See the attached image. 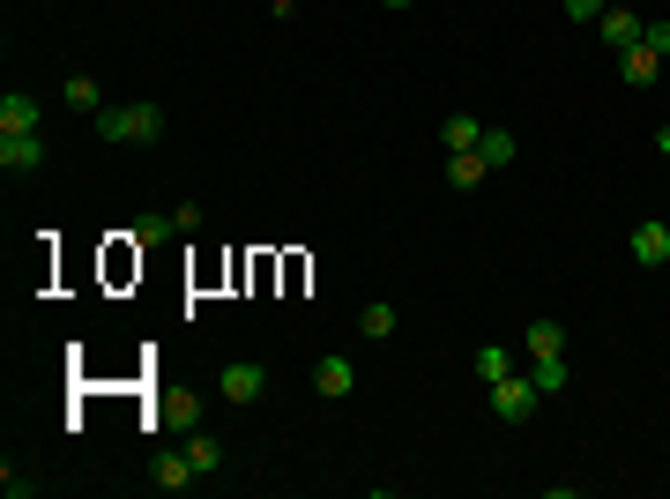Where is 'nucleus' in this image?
Segmentation results:
<instances>
[{"instance_id": "7ed1b4c3", "label": "nucleus", "mask_w": 670, "mask_h": 499, "mask_svg": "<svg viewBox=\"0 0 670 499\" xmlns=\"http://www.w3.org/2000/svg\"><path fill=\"white\" fill-rule=\"evenodd\" d=\"M46 164V134H0V172L8 179H23Z\"/></svg>"}, {"instance_id": "5701e85b", "label": "nucleus", "mask_w": 670, "mask_h": 499, "mask_svg": "<svg viewBox=\"0 0 670 499\" xmlns=\"http://www.w3.org/2000/svg\"><path fill=\"white\" fill-rule=\"evenodd\" d=\"M172 224H179V239H194V231H201V209H194V201H179V209H172Z\"/></svg>"}, {"instance_id": "6e6552de", "label": "nucleus", "mask_w": 670, "mask_h": 499, "mask_svg": "<svg viewBox=\"0 0 670 499\" xmlns=\"http://www.w3.org/2000/svg\"><path fill=\"white\" fill-rule=\"evenodd\" d=\"M596 30H603V46H611V52L641 46V16H633V8H603V16H596Z\"/></svg>"}, {"instance_id": "dca6fc26", "label": "nucleus", "mask_w": 670, "mask_h": 499, "mask_svg": "<svg viewBox=\"0 0 670 499\" xmlns=\"http://www.w3.org/2000/svg\"><path fill=\"white\" fill-rule=\"evenodd\" d=\"M470 366H477V380H484V388H492V380H507V373H514V350L484 343V350H477V358H470Z\"/></svg>"}, {"instance_id": "6ab92c4d", "label": "nucleus", "mask_w": 670, "mask_h": 499, "mask_svg": "<svg viewBox=\"0 0 670 499\" xmlns=\"http://www.w3.org/2000/svg\"><path fill=\"white\" fill-rule=\"evenodd\" d=\"M529 380H537L544 396H559V388H567V358H529Z\"/></svg>"}, {"instance_id": "39448f33", "label": "nucleus", "mask_w": 670, "mask_h": 499, "mask_svg": "<svg viewBox=\"0 0 670 499\" xmlns=\"http://www.w3.org/2000/svg\"><path fill=\"white\" fill-rule=\"evenodd\" d=\"M633 261H641V269H670V224L641 217V224H633Z\"/></svg>"}, {"instance_id": "f03ea898", "label": "nucleus", "mask_w": 670, "mask_h": 499, "mask_svg": "<svg viewBox=\"0 0 670 499\" xmlns=\"http://www.w3.org/2000/svg\"><path fill=\"white\" fill-rule=\"evenodd\" d=\"M537 402H544V388L529 373H507V380H492V410L507 425H521V418H537Z\"/></svg>"}, {"instance_id": "2eb2a0df", "label": "nucleus", "mask_w": 670, "mask_h": 499, "mask_svg": "<svg viewBox=\"0 0 670 499\" xmlns=\"http://www.w3.org/2000/svg\"><path fill=\"white\" fill-rule=\"evenodd\" d=\"M477 157H484L492 172H507V164H514V134H507V127H484V142H477Z\"/></svg>"}, {"instance_id": "9d476101", "label": "nucleus", "mask_w": 670, "mask_h": 499, "mask_svg": "<svg viewBox=\"0 0 670 499\" xmlns=\"http://www.w3.org/2000/svg\"><path fill=\"white\" fill-rule=\"evenodd\" d=\"M521 350H529V358H567V328L537 313V321L521 328Z\"/></svg>"}, {"instance_id": "aec40b11", "label": "nucleus", "mask_w": 670, "mask_h": 499, "mask_svg": "<svg viewBox=\"0 0 670 499\" xmlns=\"http://www.w3.org/2000/svg\"><path fill=\"white\" fill-rule=\"evenodd\" d=\"M134 247H149V239H179V224H172V209L164 217H134V231H127Z\"/></svg>"}, {"instance_id": "1a4fd4ad", "label": "nucleus", "mask_w": 670, "mask_h": 499, "mask_svg": "<svg viewBox=\"0 0 670 499\" xmlns=\"http://www.w3.org/2000/svg\"><path fill=\"white\" fill-rule=\"evenodd\" d=\"M484 179H492V164H484L477 150H447V187H454V194H470V187H484Z\"/></svg>"}, {"instance_id": "423d86ee", "label": "nucleus", "mask_w": 670, "mask_h": 499, "mask_svg": "<svg viewBox=\"0 0 670 499\" xmlns=\"http://www.w3.org/2000/svg\"><path fill=\"white\" fill-rule=\"evenodd\" d=\"M619 60V82L626 90H648V82L663 76V52H648V46H626V52H611Z\"/></svg>"}, {"instance_id": "a878e982", "label": "nucleus", "mask_w": 670, "mask_h": 499, "mask_svg": "<svg viewBox=\"0 0 670 499\" xmlns=\"http://www.w3.org/2000/svg\"><path fill=\"white\" fill-rule=\"evenodd\" d=\"M603 8H626V0H603Z\"/></svg>"}, {"instance_id": "b1692460", "label": "nucleus", "mask_w": 670, "mask_h": 499, "mask_svg": "<svg viewBox=\"0 0 670 499\" xmlns=\"http://www.w3.org/2000/svg\"><path fill=\"white\" fill-rule=\"evenodd\" d=\"M656 150H663V157H670V127H656Z\"/></svg>"}, {"instance_id": "ddd939ff", "label": "nucleus", "mask_w": 670, "mask_h": 499, "mask_svg": "<svg viewBox=\"0 0 670 499\" xmlns=\"http://www.w3.org/2000/svg\"><path fill=\"white\" fill-rule=\"evenodd\" d=\"M187 455H194V470H201V477H217V470H223V455H231V448H223L217 432H201V425H194V432H187Z\"/></svg>"}, {"instance_id": "4be33fe9", "label": "nucleus", "mask_w": 670, "mask_h": 499, "mask_svg": "<svg viewBox=\"0 0 670 499\" xmlns=\"http://www.w3.org/2000/svg\"><path fill=\"white\" fill-rule=\"evenodd\" d=\"M641 46H648V52H663V60H670V23H641Z\"/></svg>"}, {"instance_id": "9b49d317", "label": "nucleus", "mask_w": 670, "mask_h": 499, "mask_svg": "<svg viewBox=\"0 0 670 499\" xmlns=\"http://www.w3.org/2000/svg\"><path fill=\"white\" fill-rule=\"evenodd\" d=\"M0 134H38V98L30 90H8L0 98Z\"/></svg>"}, {"instance_id": "412c9836", "label": "nucleus", "mask_w": 670, "mask_h": 499, "mask_svg": "<svg viewBox=\"0 0 670 499\" xmlns=\"http://www.w3.org/2000/svg\"><path fill=\"white\" fill-rule=\"evenodd\" d=\"M0 492H8V499H38V477H16V470H0Z\"/></svg>"}, {"instance_id": "f8f14e48", "label": "nucleus", "mask_w": 670, "mask_h": 499, "mask_svg": "<svg viewBox=\"0 0 670 499\" xmlns=\"http://www.w3.org/2000/svg\"><path fill=\"white\" fill-rule=\"evenodd\" d=\"M313 388H321L328 402H343L350 388H358V366H350V358H321V366H313Z\"/></svg>"}, {"instance_id": "f3484780", "label": "nucleus", "mask_w": 670, "mask_h": 499, "mask_svg": "<svg viewBox=\"0 0 670 499\" xmlns=\"http://www.w3.org/2000/svg\"><path fill=\"white\" fill-rule=\"evenodd\" d=\"M358 328H366L372 343H388V336H396V328H402V313H396V306H380V299H372L366 313H358Z\"/></svg>"}, {"instance_id": "20e7f679", "label": "nucleus", "mask_w": 670, "mask_h": 499, "mask_svg": "<svg viewBox=\"0 0 670 499\" xmlns=\"http://www.w3.org/2000/svg\"><path fill=\"white\" fill-rule=\"evenodd\" d=\"M223 402H239V410H247V402H261L269 396V373H261V366H247V358H239V366H223Z\"/></svg>"}, {"instance_id": "f257e3e1", "label": "nucleus", "mask_w": 670, "mask_h": 499, "mask_svg": "<svg viewBox=\"0 0 670 499\" xmlns=\"http://www.w3.org/2000/svg\"><path fill=\"white\" fill-rule=\"evenodd\" d=\"M98 134H104V142H134V150H142V142L164 134V104H104Z\"/></svg>"}, {"instance_id": "4468645a", "label": "nucleus", "mask_w": 670, "mask_h": 499, "mask_svg": "<svg viewBox=\"0 0 670 499\" xmlns=\"http://www.w3.org/2000/svg\"><path fill=\"white\" fill-rule=\"evenodd\" d=\"M440 142L447 150H477V142H484V120H477V112H454V120H440Z\"/></svg>"}, {"instance_id": "0eeeda50", "label": "nucleus", "mask_w": 670, "mask_h": 499, "mask_svg": "<svg viewBox=\"0 0 670 499\" xmlns=\"http://www.w3.org/2000/svg\"><path fill=\"white\" fill-rule=\"evenodd\" d=\"M194 455L187 448H172V455H157V470H149V485H157V492H187V485H194Z\"/></svg>"}, {"instance_id": "a211bd4d", "label": "nucleus", "mask_w": 670, "mask_h": 499, "mask_svg": "<svg viewBox=\"0 0 670 499\" xmlns=\"http://www.w3.org/2000/svg\"><path fill=\"white\" fill-rule=\"evenodd\" d=\"M68 104H74V112H90V120H98V112H104V90H98L90 76H68Z\"/></svg>"}, {"instance_id": "393cba45", "label": "nucleus", "mask_w": 670, "mask_h": 499, "mask_svg": "<svg viewBox=\"0 0 670 499\" xmlns=\"http://www.w3.org/2000/svg\"><path fill=\"white\" fill-rule=\"evenodd\" d=\"M380 8H410V0H380Z\"/></svg>"}]
</instances>
